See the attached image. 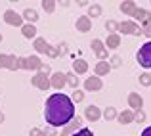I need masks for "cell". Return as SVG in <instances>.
Here are the masks:
<instances>
[{
  "mask_svg": "<svg viewBox=\"0 0 151 136\" xmlns=\"http://www.w3.org/2000/svg\"><path fill=\"white\" fill-rule=\"evenodd\" d=\"M101 6H100V4H92V6H88V14H86V15H88V17L90 19H96V17H100V15H101Z\"/></svg>",
  "mask_w": 151,
  "mask_h": 136,
  "instance_id": "cell-24",
  "label": "cell"
},
{
  "mask_svg": "<svg viewBox=\"0 0 151 136\" xmlns=\"http://www.w3.org/2000/svg\"><path fill=\"white\" fill-rule=\"evenodd\" d=\"M149 2H151V0H149Z\"/></svg>",
  "mask_w": 151,
  "mask_h": 136,
  "instance_id": "cell-46",
  "label": "cell"
},
{
  "mask_svg": "<svg viewBox=\"0 0 151 136\" xmlns=\"http://www.w3.org/2000/svg\"><path fill=\"white\" fill-rule=\"evenodd\" d=\"M121 63H122V58H121V56H113V58L109 59V65L111 67H121Z\"/></svg>",
  "mask_w": 151,
  "mask_h": 136,
  "instance_id": "cell-35",
  "label": "cell"
},
{
  "mask_svg": "<svg viewBox=\"0 0 151 136\" xmlns=\"http://www.w3.org/2000/svg\"><path fill=\"white\" fill-rule=\"evenodd\" d=\"M142 136H151V127H145L144 132H142Z\"/></svg>",
  "mask_w": 151,
  "mask_h": 136,
  "instance_id": "cell-40",
  "label": "cell"
},
{
  "mask_svg": "<svg viewBox=\"0 0 151 136\" xmlns=\"http://www.w3.org/2000/svg\"><path fill=\"white\" fill-rule=\"evenodd\" d=\"M105 29L109 31V33H117V29H119V23H117V21H113V19H107V23H105Z\"/></svg>",
  "mask_w": 151,
  "mask_h": 136,
  "instance_id": "cell-32",
  "label": "cell"
},
{
  "mask_svg": "<svg viewBox=\"0 0 151 136\" xmlns=\"http://www.w3.org/2000/svg\"><path fill=\"white\" fill-rule=\"evenodd\" d=\"M128 106L130 109H144V98H142V94H138V92H130L128 94Z\"/></svg>",
  "mask_w": 151,
  "mask_h": 136,
  "instance_id": "cell-13",
  "label": "cell"
},
{
  "mask_svg": "<svg viewBox=\"0 0 151 136\" xmlns=\"http://www.w3.org/2000/svg\"><path fill=\"white\" fill-rule=\"evenodd\" d=\"M33 46H35V50L38 52V54H46V50H48V41L46 38H42V37H35L33 38Z\"/></svg>",
  "mask_w": 151,
  "mask_h": 136,
  "instance_id": "cell-17",
  "label": "cell"
},
{
  "mask_svg": "<svg viewBox=\"0 0 151 136\" xmlns=\"http://www.w3.org/2000/svg\"><path fill=\"white\" fill-rule=\"evenodd\" d=\"M75 115H77V109H75V102L71 100V96L63 94V92H54L48 96L44 106V119L50 127L61 129Z\"/></svg>",
  "mask_w": 151,
  "mask_h": 136,
  "instance_id": "cell-1",
  "label": "cell"
},
{
  "mask_svg": "<svg viewBox=\"0 0 151 136\" xmlns=\"http://www.w3.org/2000/svg\"><path fill=\"white\" fill-rule=\"evenodd\" d=\"M0 69L17 71L19 69V58L14 54H0Z\"/></svg>",
  "mask_w": 151,
  "mask_h": 136,
  "instance_id": "cell-5",
  "label": "cell"
},
{
  "mask_svg": "<svg viewBox=\"0 0 151 136\" xmlns=\"http://www.w3.org/2000/svg\"><path fill=\"white\" fill-rule=\"evenodd\" d=\"M21 15H23V19H25V23H37L38 21V12L33 10V8H25Z\"/></svg>",
  "mask_w": 151,
  "mask_h": 136,
  "instance_id": "cell-21",
  "label": "cell"
},
{
  "mask_svg": "<svg viewBox=\"0 0 151 136\" xmlns=\"http://www.w3.org/2000/svg\"><path fill=\"white\" fill-rule=\"evenodd\" d=\"M98 59H107V48H101L100 52H96Z\"/></svg>",
  "mask_w": 151,
  "mask_h": 136,
  "instance_id": "cell-38",
  "label": "cell"
},
{
  "mask_svg": "<svg viewBox=\"0 0 151 136\" xmlns=\"http://www.w3.org/2000/svg\"><path fill=\"white\" fill-rule=\"evenodd\" d=\"M142 35H145V37H149L151 38V17L149 19H145L144 23H142Z\"/></svg>",
  "mask_w": 151,
  "mask_h": 136,
  "instance_id": "cell-27",
  "label": "cell"
},
{
  "mask_svg": "<svg viewBox=\"0 0 151 136\" xmlns=\"http://www.w3.org/2000/svg\"><path fill=\"white\" fill-rule=\"evenodd\" d=\"M31 85H33L35 88L42 90V92H46L48 88H52V86H50V77L44 75V73H40V71H37V73L31 77Z\"/></svg>",
  "mask_w": 151,
  "mask_h": 136,
  "instance_id": "cell-6",
  "label": "cell"
},
{
  "mask_svg": "<svg viewBox=\"0 0 151 136\" xmlns=\"http://www.w3.org/2000/svg\"><path fill=\"white\" fill-rule=\"evenodd\" d=\"M71 100H73L75 103H81L82 100H84V92H81L78 88H75V92L71 94Z\"/></svg>",
  "mask_w": 151,
  "mask_h": 136,
  "instance_id": "cell-29",
  "label": "cell"
},
{
  "mask_svg": "<svg viewBox=\"0 0 151 136\" xmlns=\"http://www.w3.org/2000/svg\"><path fill=\"white\" fill-rule=\"evenodd\" d=\"M134 121H136V123H144V121H145L144 109H136V111H134Z\"/></svg>",
  "mask_w": 151,
  "mask_h": 136,
  "instance_id": "cell-33",
  "label": "cell"
},
{
  "mask_svg": "<svg viewBox=\"0 0 151 136\" xmlns=\"http://www.w3.org/2000/svg\"><path fill=\"white\" fill-rule=\"evenodd\" d=\"M73 71L77 75H84L86 71H88V61H86V59H75L73 61Z\"/></svg>",
  "mask_w": 151,
  "mask_h": 136,
  "instance_id": "cell-20",
  "label": "cell"
},
{
  "mask_svg": "<svg viewBox=\"0 0 151 136\" xmlns=\"http://www.w3.org/2000/svg\"><path fill=\"white\" fill-rule=\"evenodd\" d=\"M117 121L121 123V125H130V123H134V109L121 111V113L117 115Z\"/></svg>",
  "mask_w": 151,
  "mask_h": 136,
  "instance_id": "cell-15",
  "label": "cell"
},
{
  "mask_svg": "<svg viewBox=\"0 0 151 136\" xmlns=\"http://www.w3.org/2000/svg\"><path fill=\"white\" fill-rule=\"evenodd\" d=\"M71 136H94V132L88 129V127H81V129H78L77 132H73Z\"/></svg>",
  "mask_w": 151,
  "mask_h": 136,
  "instance_id": "cell-30",
  "label": "cell"
},
{
  "mask_svg": "<svg viewBox=\"0 0 151 136\" xmlns=\"http://www.w3.org/2000/svg\"><path fill=\"white\" fill-rule=\"evenodd\" d=\"M29 136H46L44 130H40V129H31L29 130Z\"/></svg>",
  "mask_w": 151,
  "mask_h": 136,
  "instance_id": "cell-37",
  "label": "cell"
},
{
  "mask_svg": "<svg viewBox=\"0 0 151 136\" xmlns=\"http://www.w3.org/2000/svg\"><path fill=\"white\" fill-rule=\"evenodd\" d=\"M81 127H84V119H82L81 115H75L65 127H61V136H71L73 132H77Z\"/></svg>",
  "mask_w": 151,
  "mask_h": 136,
  "instance_id": "cell-7",
  "label": "cell"
},
{
  "mask_svg": "<svg viewBox=\"0 0 151 136\" xmlns=\"http://www.w3.org/2000/svg\"><path fill=\"white\" fill-rule=\"evenodd\" d=\"M42 65V59L38 56H23L19 58V69H25V71H38Z\"/></svg>",
  "mask_w": 151,
  "mask_h": 136,
  "instance_id": "cell-3",
  "label": "cell"
},
{
  "mask_svg": "<svg viewBox=\"0 0 151 136\" xmlns=\"http://www.w3.org/2000/svg\"><path fill=\"white\" fill-rule=\"evenodd\" d=\"M84 119L90 123H96L101 119V109L98 106H94V103H90L88 107H84Z\"/></svg>",
  "mask_w": 151,
  "mask_h": 136,
  "instance_id": "cell-11",
  "label": "cell"
},
{
  "mask_svg": "<svg viewBox=\"0 0 151 136\" xmlns=\"http://www.w3.org/2000/svg\"><path fill=\"white\" fill-rule=\"evenodd\" d=\"M58 52H59V56H61V54H67V44H65V42L58 44Z\"/></svg>",
  "mask_w": 151,
  "mask_h": 136,
  "instance_id": "cell-39",
  "label": "cell"
},
{
  "mask_svg": "<svg viewBox=\"0 0 151 136\" xmlns=\"http://www.w3.org/2000/svg\"><path fill=\"white\" fill-rule=\"evenodd\" d=\"M121 46V35L119 33H109L105 41V48H111V50H117Z\"/></svg>",
  "mask_w": 151,
  "mask_h": 136,
  "instance_id": "cell-16",
  "label": "cell"
},
{
  "mask_svg": "<svg viewBox=\"0 0 151 136\" xmlns=\"http://www.w3.org/2000/svg\"><path fill=\"white\" fill-rule=\"evenodd\" d=\"M67 75V85L71 86V88H78V77H77V73L75 71H69V73H65Z\"/></svg>",
  "mask_w": 151,
  "mask_h": 136,
  "instance_id": "cell-25",
  "label": "cell"
},
{
  "mask_svg": "<svg viewBox=\"0 0 151 136\" xmlns=\"http://www.w3.org/2000/svg\"><path fill=\"white\" fill-rule=\"evenodd\" d=\"M111 69H113V67L109 65L107 59H100V61L96 63V67H94V73H96L98 77H105V75H109Z\"/></svg>",
  "mask_w": 151,
  "mask_h": 136,
  "instance_id": "cell-14",
  "label": "cell"
},
{
  "mask_svg": "<svg viewBox=\"0 0 151 136\" xmlns=\"http://www.w3.org/2000/svg\"><path fill=\"white\" fill-rule=\"evenodd\" d=\"M132 17L136 19L138 23H144L145 19H149V17H151V12H149V10H145V8H136V10H134V14H132Z\"/></svg>",
  "mask_w": 151,
  "mask_h": 136,
  "instance_id": "cell-19",
  "label": "cell"
},
{
  "mask_svg": "<svg viewBox=\"0 0 151 136\" xmlns=\"http://www.w3.org/2000/svg\"><path fill=\"white\" fill-rule=\"evenodd\" d=\"M136 59L144 69H151V41H147L145 44H142V48L136 54Z\"/></svg>",
  "mask_w": 151,
  "mask_h": 136,
  "instance_id": "cell-2",
  "label": "cell"
},
{
  "mask_svg": "<svg viewBox=\"0 0 151 136\" xmlns=\"http://www.w3.org/2000/svg\"><path fill=\"white\" fill-rule=\"evenodd\" d=\"M90 46H92V50H94V52H100L101 48H105V42L100 41V38H94V41L90 42Z\"/></svg>",
  "mask_w": 151,
  "mask_h": 136,
  "instance_id": "cell-31",
  "label": "cell"
},
{
  "mask_svg": "<svg viewBox=\"0 0 151 136\" xmlns=\"http://www.w3.org/2000/svg\"><path fill=\"white\" fill-rule=\"evenodd\" d=\"M138 81H140L142 86H151V75L149 73H142L140 77H138Z\"/></svg>",
  "mask_w": 151,
  "mask_h": 136,
  "instance_id": "cell-28",
  "label": "cell"
},
{
  "mask_svg": "<svg viewBox=\"0 0 151 136\" xmlns=\"http://www.w3.org/2000/svg\"><path fill=\"white\" fill-rule=\"evenodd\" d=\"M4 41V37H2V33H0V42H2Z\"/></svg>",
  "mask_w": 151,
  "mask_h": 136,
  "instance_id": "cell-44",
  "label": "cell"
},
{
  "mask_svg": "<svg viewBox=\"0 0 151 136\" xmlns=\"http://www.w3.org/2000/svg\"><path fill=\"white\" fill-rule=\"evenodd\" d=\"M67 85V75L61 73V71H55V73L50 75V86L55 90H61L63 86Z\"/></svg>",
  "mask_w": 151,
  "mask_h": 136,
  "instance_id": "cell-9",
  "label": "cell"
},
{
  "mask_svg": "<svg viewBox=\"0 0 151 136\" xmlns=\"http://www.w3.org/2000/svg\"><path fill=\"white\" fill-rule=\"evenodd\" d=\"M78 6H88V0H77Z\"/></svg>",
  "mask_w": 151,
  "mask_h": 136,
  "instance_id": "cell-41",
  "label": "cell"
},
{
  "mask_svg": "<svg viewBox=\"0 0 151 136\" xmlns=\"http://www.w3.org/2000/svg\"><path fill=\"white\" fill-rule=\"evenodd\" d=\"M103 88V81L101 77H98V75H94V77H88L84 81V90L86 92H98Z\"/></svg>",
  "mask_w": 151,
  "mask_h": 136,
  "instance_id": "cell-10",
  "label": "cell"
},
{
  "mask_svg": "<svg viewBox=\"0 0 151 136\" xmlns=\"http://www.w3.org/2000/svg\"><path fill=\"white\" fill-rule=\"evenodd\" d=\"M2 19L8 23V25H12V27H21L23 23H25L23 15L17 14L15 10H6V12H4V15H2Z\"/></svg>",
  "mask_w": 151,
  "mask_h": 136,
  "instance_id": "cell-8",
  "label": "cell"
},
{
  "mask_svg": "<svg viewBox=\"0 0 151 136\" xmlns=\"http://www.w3.org/2000/svg\"><path fill=\"white\" fill-rule=\"evenodd\" d=\"M117 107H113V106H107L105 109L101 111V117L105 119V121H115V119H117Z\"/></svg>",
  "mask_w": 151,
  "mask_h": 136,
  "instance_id": "cell-23",
  "label": "cell"
},
{
  "mask_svg": "<svg viewBox=\"0 0 151 136\" xmlns=\"http://www.w3.org/2000/svg\"><path fill=\"white\" fill-rule=\"evenodd\" d=\"M38 71H40V73H44V75H48V77H50V73H52L50 65H48V63H44V61H42V65H40V69H38Z\"/></svg>",
  "mask_w": 151,
  "mask_h": 136,
  "instance_id": "cell-36",
  "label": "cell"
},
{
  "mask_svg": "<svg viewBox=\"0 0 151 136\" xmlns=\"http://www.w3.org/2000/svg\"><path fill=\"white\" fill-rule=\"evenodd\" d=\"M55 2H58V0H40L42 10H44L46 14H54V10H55Z\"/></svg>",
  "mask_w": 151,
  "mask_h": 136,
  "instance_id": "cell-26",
  "label": "cell"
},
{
  "mask_svg": "<svg viewBox=\"0 0 151 136\" xmlns=\"http://www.w3.org/2000/svg\"><path fill=\"white\" fill-rule=\"evenodd\" d=\"M117 33H121V35H132V37H140V35H142V27L138 25L136 21H121V23H119Z\"/></svg>",
  "mask_w": 151,
  "mask_h": 136,
  "instance_id": "cell-4",
  "label": "cell"
},
{
  "mask_svg": "<svg viewBox=\"0 0 151 136\" xmlns=\"http://www.w3.org/2000/svg\"><path fill=\"white\" fill-rule=\"evenodd\" d=\"M46 56H48V58H58L59 56V52H58V46H48V50H46Z\"/></svg>",
  "mask_w": 151,
  "mask_h": 136,
  "instance_id": "cell-34",
  "label": "cell"
},
{
  "mask_svg": "<svg viewBox=\"0 0 151 136\" xmlns=\"http://www.w3.org/2000/svg\"><path fill=\"white\" fill-rule=\"evenodd\" d=\"M10 2H19V0H10Z\"/></svg>",
  "mask_w": 151,
  "mask_h": 136,
  "instance_id": "cell-45",
  "label": "cell"
},
{
  "mask_svg": "<svg viewBox=\"0 0 151 136\" xmlns=\"http://www.w3.org/2000/svg\"><path fill=\"white\" fill-rule=\"evenodd\" d=\"M75 27H77L78 33H88V31H92V19L88 15H81L75 23Z\"/></svg>",
  "mask_w": 151,
  "mask_h": 136,
  "instance_id": "cell-12",
  "label": "cell"
},
{
  "mask_svg": "<svg viewBox=\"0 0 151 136\" xmlns=\"http://www.w3.org/2000/svg\"><path fill=\"white\" fill-rule=\"evenodd\" d=\"M58 2H59V4H61V6H65V8H67V6H69V0H58Z\"/></svg>",
  "mask_w": 151,
  "mask_h": 136,
  "instance_id": "cell-42",
  "label": "cell"
},
{
  "mask_svg": "<svg viewBox=\"0 0 151 136\" xmlns=\"http://www.w3.org/2000/svg\"><path fill=\"white\" fill-rule=\"evenodd\" d=\"M4 121H6V115H4V113H2V111H0V125H2V123H4Z\"/></svg>",
  "mask_w": 151,
  "mask_h": 136,
  "instance_id": "cell-43",
  "label": "cell"
},
{
  "mask_svg": "<svg viewBox=\"0 0 151 136\" xmlns=\"http://www.w3.org/2000/svg\"><path fill=\"white\" fill-rule=\"evenodd\" d=\"M19 29H21V35L25 38H35L37 37V27H35V23H23Z\"/></svg>",
  "mask_w": 151,
  "mask_h": 136,
  "instance_id": "cell-18",
  "label": "cell"
},
{
  "mask_svg": "<svg viewBox=\"0 0 151 136\" xmlns=\"http://www.w3.org/2000/svg\"><path fill=\"white\" fill-rule=\"evenodd\" d=\"M136 0H124V2H121V12L124 15H132L134 10H136Z\"/></svg>",
  "mask_w": 151,
  "mask_h": 136,
  "instance_id": "cell-22",
  "label": "cell"
}]
</instances>
